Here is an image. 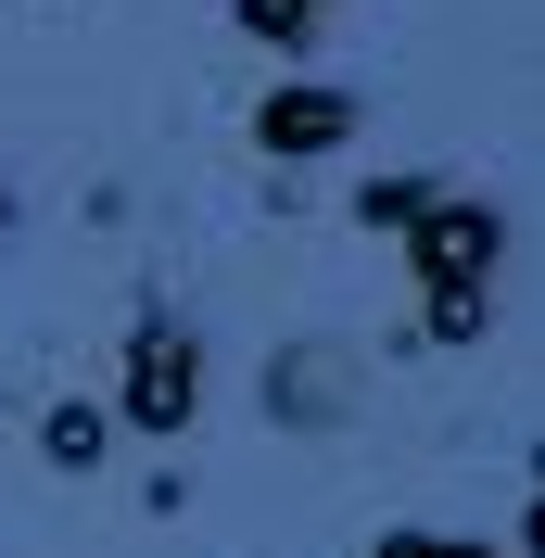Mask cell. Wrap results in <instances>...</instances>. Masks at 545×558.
<instances>
[{
    "mask_svg": "<svg viewBox=\"0 0 545 558\" xmlns=\"http://www.w3.org/2000/svg\"><path fill=\"white\" fill-rule=\"evenodd\" d=\"M407 267H419V343H482L495 330V267H508V204L432 191L407 216Z\"/></svg>",
    "mask_w": 545,
    "mask_h": 558,
    "instance_id": "6da1fadb",
    "label": "cell"
},
{
    "mask_svg": "<svg viewBox=\"0 0 545 558\" xmlns=\"http://www.w3.org/2000/svg\"><path fill=\"white\" fill-rule=\"evenodd\" d=\"M102 418H128V432H153V445H178V432L204 418V330H191L178 305L128 317V355H114V407Z\"/></svg>",
    "mask_w": 545,
    "mask_h": 558,
    "instance_id": "7a4b0ae2",
    "label": "cell"
},
{
    "mask_svg": "<svg viewBox=\"0 0 545 558\" xmlns=\"http://www.w3.org/2000/svg\"><path fill=\"white\" fill-rule=\"evenodd\" d=\"M355 89H330V76H292V89H267V102H254V153H267V166H317V153H342V140H355Z\"/></svg>",
    "mask_w": 545,
    "mask_h": 558,
    "instance_id": "3957f363",
    "label": "cell"
},
{
    "mask_svg": "<svg viewBox=\"0 0 545 558\" xmlns=\"http://www.w3.org/2000/svg\"><path fill=\"white\" fill-rule=\"evenodd\" d=\"M342 355L330 343H292V355H267V418H305V432H330V418H342Z\"/></svg>",
    "mask_w": 545,
    "mask_h": 558,
    "instance_id": "277c9868",
    "label": "cell"
},
{
    "mask_svg": "<svg viewBox=\"0 0 545 558\" xmlns=\"http://www.w3.org/2000/svg\"><path fill=\"white\" fill-rule=\"evenodd\" d=\"M102 445H114L102 407H51L38 418V457H51V470H102Z\"/></svg>",
    "mask_w": 545,
    "mask_h": 558,
    "instance_id": "5b68a950",
    "label": "cell"
},
{
    "mask_svg": "<svg viewBox=\"0 0 545 558\" xmlns=\"http://www.w3.org/2000/svg\"><path fill=\"white\" fill-rule=\"evenodd\" d=\"M317 13H330V0H229V26H241V38H267V51H305Z\"/></svg>",
    "mask_w": 545,
    "mask_h": 558,
    "instance_id": "8992f818",
    "label": "cell"
},
{
    "mask_svg": "<svg viewBox=\"0 0 545 558\" xmlns=\"http://www.w3.org/2000/svg\"><path fill=\"white\" fill-rule=\"evenodd\" d=\"M444 178H368V191H355V229H393V242H407V216L432 204Z\"/></svg>",
    "mask_w": 545,
    "mask_h": 558,
    "instance_id": "52a82bcc",
    "label": "cell"
},
{
    "mask_svg": "<svg viewBox=\"0 0 545 558\" xmlns=\"http://www.w3.org/2000/svg\"><path fill=\"white\" fill-rule=\"evenodd\" d=\"M368 558H495V546H482V533H380Z\"/></svg>",
    "mask_w": 545,
    "mask_h": 558,
    "instance_id": "ba28073f",
    "label": "cell"
},
{
    "mask_svg": "<svg viewBox=\"0 0 545 558\" xmlns=\"http://www.w3.org/2000/svg\"><path fill=\"white\" fill-rule=\"evenodd\" d=\"M0 216H13V204H0Z\"/></svg>",
    "mask_w": 545,
    "mask_h": 558,
    "instance_id": "9c48e42d",
    "label": "cell"
}]
</instances>
